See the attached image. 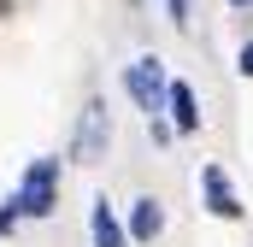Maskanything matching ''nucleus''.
Returning a JSON list of instances; mask_svg holds the SVG:
<instances>
[{
  "instance_id": "f257e3e1",
  "label": "nucleus",
  "mask_w": 253,
  "mask_h": 247,
  "mask_svg": "<svg viewBox=\"0 0 253 247\" xmlns=\"http://www.w3.org/2000/svg\"><path fill=\"white\" fill-rule=\"evenodd\" d=\"M12 206H18V218H53L59 212V159H30L24 165V183L12 194Z\"/></svg>"
},
{
  "instance_id": "f03ea898",
  "label": "nucleus",
  "mask_w": 253,
  "mask_h": 247,
  "mask_svg": "<svg viewBox=\"0 0 253 247\" xmlns=\"http://www.w3.org/2000/svg\"><path fill=\"white\" fill-rule=\"evenodd\" d=\"M165 82H171V71L159 53H141V59L124 65V94L141 118H165Z\"/></svg>"
},
{
  "instance_id": "7ed1b4c3",
  "label": "nucleus",
  "mask_w": 253,
  "mask_h": 247,
  "mask_svg": "<svg viewBox=\"0 0 253 247\" xmlns=\"http://www.w3.org/2000/svg\"><path fill=\"white\" fill-rule=\"evenodd\" d=\"M112 147V112H106V94H88L83 100V118H77V135H71V159L77 165H100Z\"/></svg>"
},
{
  "instance_id": "20e7f679",
  "label": "nucleus",
  "mask_w": 253,
  "mask_h": 247,
  "mask_svg": "<svg viewBox=\"0 0 253 247\" xmlns=\"http://www.w3.org/2000/svg\"><path fill=\"white\" fill-rule=\"evenodd\" d=\"M200 206L218 218V224H242L248 218V206H242V194H236V183H230V171L212 159V165H200Z\"/></svg>"
},
{
  "instance_id": "39448f33",
  "label": "nucleus",
  "mask_w": 253,
  "mask_h": 247,
  "mask_svg": "<svg viewBox=\"0 0 253 247\" xmlns=\"http://www.w3.org/2000/svg\"><path fill=\"white\" fill-rule=\"evenodd\" d=\"M165 124H171V135L177 141H189V135H200V94H194V82H183V77H171L165 82Z\"/></svg>"
},
{
  "instance_id": "423d86ee",
  "label": "nucleus",
  "mask_w": 253,
  "mask_h": 247,
  "mask_svg": "<svg viewBox=\"0 0 253 247\" xmlns=\"http://www.w3.org/2000/svg\"><path fill=\"white\" fill-rule=\"evenodd\" d=\"M159 236H165V200L159 194H135L129 218H124V242L129 247H153Z\"/></svg>"
},
{
  "instance_id": "0eeeda50",
  "label": "nucleus",
  "mask_w": 253,
  "mask_h": 247,
  "mask_svg": "<svg viewBox=\"0 0 253 247\" xmlns=\"http://www.w3.org/2000/svg\"><path fill=\"white\" fill-rule=\"evenodd\" d=\"M88 247H129L124 242V218H118V206L106 194L88 200Z\"/></svg>"
},
{
  "instance_id": "6e6552de",
  "label": "nucleus",
  "mask_w": 253,
  "mask_h": 247,
  "mask_svg": "<svg viewBox=\"0 0 253 247\" xmlns=\"http://www.w3.org/2000/svg\"><path fill=\"white\" fill-rule=\"evenodd\" d=\"M18 224H24V218H18V206H12V200H0V236H18Z\"/></svg>"
},
{
  "instance_id": "1a4fd4ad",
  "label": "nucleus",
  "mask_w": 253,
  "mask_h": 247,
  "mask_svg": "<svg viewBox=\"0 0 253 247\" xmlns=\"http://www.w3.org/2000/svg\"><path fill=\"white\" fill-rule=\"evenodd\" d=\"M147 135H153V147H171V141H177V135H171V124H165V118H147Z\"/></svg>"
},
{
  "instance_id": "9d476101",
  "label": "nucleus",
  "mask_w": 253,
  "mask_h": 247,
  "mask_svg": "<svg viewBox=\"0 0 253 247\" xmlns=\"http://www.w3.org/2000/svg\"><path fill=\"white\" fill-rule=\"evenodd\" d=\"M165 18H171L177 30H189V0H165Z\"/></svg>"
},
{
  "instance_id": "9b49d317",
  "label": "nucleus",
  "mask_w": 253,
  "mask_h": 247,
  "mask_svg": "<svg viewBox=\"0 0 253 247\" xmlns=\"http://www.w3.org/2000/svg\"><path fill=\"white\" fill-rule=\"evenodd\" d=\"M236 71H242V77L253 82V41H242V53H236Z\"/></svg>"
},
{
  "instance_id": "f8f14e48",
  "label": "nucleus",
  "mask_w": 253,
  "mask_h": 247,
  "mask_svg": "<svg viewBox=\"0 0 253 247\" xmlns=\"http://www.w3.org/2000/svg\"><path fill=\"white\" fill-rule=\"evenodd\" d=\"M6 18H12V0H0V24H6Z\"/></svg>"
},
{
  "instance_id": "ddd939ff",
  "label": "nucleus",
  "mask_w": 253,
  "mask_h": 247,
  "mask_svg": "<svg viewBox=\"0 0 253 247\" xmlns=\"http://www.w3.org/2000/svg\"><path fill=\"white\" fill-rule=\"evenodd\" d=\"M230 6H236V12H253V0H230Z\"/></svg>"
},
{
  "instance_id": "4468645a",
  "label": "nucleus",
  "mask_w": 253,
  "mask_h": 247,
  "mask_svg": "<svg viewBox=\"0 0 253 247\" xmlns=\"http://www.w3.org/2000/svg\"><path fill=\"white\" fill-rule=\"evenodd\" d=\"M135 6H147V0H129V12H135Z\"/></svg>"
}]
</instances>
